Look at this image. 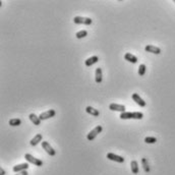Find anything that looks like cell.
<instances>
[{"instance_id":"1","label":"cell","mask_w":175,"mask_h":175,"mask_svg":"<svg viewBox=\"0 0 175 175\" xmlns=\"http://www.w3.org/2000/svg\"><path fill=\"white\" fill-rule=\"evenodd\" d=\"M144 114L142 112H123L120 114L121 119H142Z\"/></svg>"},{"instance_id":"2","label":"cell","mask_w":175,"mask_h":175,"mask_svg":"<svg viewBox=\"0 0 175 175\" xmlns=\"http://www.w3.org/2000/svg\"><path fill=\"white\" fill-rule=\"evenodd\" d=\"M25 159H26L29 163L34 164L35 166H38V167H41V166H43L42 160H40V159H38V158H35V157L32 156L31 154H26V155H25Z\"/></svg>"},{"instance_id":"3","label":"cell","mask_w":175,"mask_h":175,"mask_svg":"<svg viewBox=\"0 0 175 175\" xmlns=\"http://www.w3.org/2000/svg\"><path fill=\"white\" fill-rule=\"evenodd\" d=\"M103 130V127L101 125H97L95 128L93 129V130H91L89 133H88V136H87V138H88V140H93L96 138V136H98L99 133L101 132V131Z\"/></svg>"},{"instance_id":"4","label":"cell","mask_w":175,"mask_h":175,"mask_svg":"<svg viewBox=\"0 0 175 175\" xmlns=\"http://www.w3.org/2000/svg\"><path fill=\"white\" fill-rule=\"evenodd\" d=\"M92 19L90 17H75L73 19V23H77V25H87L89 26L92 23Z\"/></svg>"},{"instance_id":"5","label":"cell","mask_w":175,"mask_h":175,"mask_svg":"<svg viewBox=\"0 0 175 175\" xmlns=\"http://www.w3.org/2000/svg\"><path fill=\"white\" fill-rule=\"evenodd\" d=\"M55 115H56V111L53 109H50V110H48V111H46V112L41 113V114L39 115V118L41 119V121H42V120H46V119L54 117Z\"/></svg>"},{"instance_id":"6","label":"cell","mask_w":175,"mask_h":175,"mask_svg":"<svg viewBox=\"0 0 175 175\" xmlns=\"http://www.w3.org/2000/svg\"><path fill=\"white\" fill-rule=\"evenodd\" d=\"M42 147H43V149L47 152V154H49L50 156H55V155H56L55 150L50 146V144L48 142H42Z\"/></svg>"},{"instance_id":"7","label":"cell","mask_w":175,"mask_h":175,"mask_svg":"<svg viewBox=\"0 0 175 175\" xmlns=\"http://www.w3.org/2000/svg\"><path fill=\"white\" fill-rule=\"evenodd\" d=\"M107 158L111 161L117 162V163H123L124 162V158H122L121 156H118V155H115L113 153H108L107 154Z\"/></svg>"},{"instance_id":"8","label":"cell","mask_w":175,"mask_h":175,"mask_svg":"<svg viewBox=\"0 0 175 175\" xmlns=\"http://www.w3.org/2000/svg\"><path fill=\"white\" fill-rule=\"evenodd\" d=\"M109 109L112 110V111H119V112H125V106L124 105H119V104H115V103H112L109 105Z\"/></svg>"},{"instance_id":"9","label":"cell","mask_w":175,"mask_h":175,"mask_svg":"<svg viewBox=\"0 0 175 175\" xmlns=\"http://www.w3.org/2000/svg\"><path fill=\"white\" fill-rule=\"evenodd\" d=\"M28 168H29V164L23 163V164H19V165L14 166L13 168H12V171L15 173H19V172H23V171H27Z\"/></svg>"},{"instance_id":"10","label":"cell","mask_w":175,"mask_h":175,"mask_svg":"<svg viewBox=\"0 0 175 175\" xmlns=\"http://www.w3.org/2000/svg\"><path fill=\"white\" fill-rule=\"evenodd\" d=\"M145 50L147 52H150V53H153V54H160L161 53V49H160L159 47L153 46V45H148V46H146Z\"/></svg>"},{"instance_id":"11","label":"cell","mask_w":175,"mask_h":175,"mask_svg":"<svg viewBox=\"0 0 175 175\" xmlns=\"http://www.w3.org/2000/svg\"><path fill=\"white\" fill-rule=\"evenodd\" d=\"M132 99H133V101L138 104V105L140 106V107H146V105H147V104H146V101L142 100V99L140 97V95H138V94H133Z\"/></svg>"},{"instance_id":"12","label":"cell","mask_w":175,"mask_h":175,"mask_svg":"<svg viewBox=\"0 0 175 175\" xmlns=\"http://www.w3.org/2000/svg\"><path fill=\"white\" fill-rule=\"evenodd\" d=\"M98 61H99V57L98 56H92V57H90V58H88L86 61H85V64H86L87 67H90V66H92L93 64L97 63Z\"/></svg>"},{"instance_id":"13","label":"cell","mask_w":175,"mask_h":175,"mask_svg":"<svg viewBox=\"0 0 175 175\" xmlns=\"http://www.w3.org/2000/svg\"><path fill=\"white\" fill-rule=\"evenodd\" d=\"M42 138H43V136L42 133H38V134H36L35 136H34V138H32L31 140V146H37L39 142H42Z\"/></svg>"},{"instance_id":"14","label":"cell","mask_w":175,"mask_h":175,"mask_svg":"<svg viewBox=\"0 0 175 175\" xmlns=\"http://www.w3.org/2000/svg\"><path fill=\"white\" fill-rule=\"evenodd\" d=\"M102 68L98 67L96 69V73H95V81H96L97 84H101L102 83Z\"/></svg>"},{"instance_id":"15","label":"cell","mask_w":175,"mask_h":175,"mask_svg":"<svg viewBox=\"0 0 175 175\" xmlns=\"http://www.w3.org/2000/svg\"><path fill=\"white\" fill-rule=\"evenodd\" d=\"M124 59L127 60L128 62H131V63L138 62V58H136V56H134V55L131 53H126L125 55H124Z\"/></svg>"},{"instance_id":"16","label":"cell","mask_w":175,"mask_h":175,"mask_svg":"<svg viewBox=\"0 0 175 175\" xmlns=\"http://www.w3.org/2000/svg\"><path fill=\"white\" fill-rule=\"evenodd\" d=\"M29 117H30L31 121L33 122L35 125H40V124H41V119H40L39 116H37L36 114H34V113H31Z\"/></svg>"},{"instance_id":"17","label":"cell","mask_w":175,"mask_h":175,"mask_svg":"<svg viewBox=\"0 0 175 175\" xmlns=\"http://www.w3.org/2000/svg\"><path fill=\"white\" fill-rule=\"evenodd\" d=\"M86 111H87V113H89V114L93 115V116H99V115H100V112H99L98 110L91 107V106H88V107L86 108Z\"/></svg>"},{"instance_id":"18","label":"cell","mask_w":175,"mask_h":175,"mask_svg":"<svg viewBox=\"0 0 175 175\" xmlns=\"http://www.w3.org/2000/svg\"><path fill=\"white\" fill-rule=\"evenodd\" d=\"M130 167H131V172L133 174H138V164L136 160H133V161L130 162Z\"/></svg>"},{"instance_id":"19","label":"cell","mask_w":175,"mask_h":175,"mask_svg":"<svg viewBox=\"0 0 175 175\" xmlns=\"http://www.w3.org/2000/svg\"><path fill=\"white\" fill-rule=\"evenodd\" d=\"M142 168H144L145 172L149 173L150 172V166H149V163H148L147 158H142Z\"/></svg>"},{"instance_id":"20","label":"cell","mask_w":175,"mask_h":175,"mask_svg":"<svg viewBox=\"0 0 175 175\" xmlns=\"http://www.w3.org/2000/svg\"><path fill=\"white\" fill-rule=\"evenodd\" d=\"M21 124V120L19 118H12L9 120V125L11 126H19Z\"/></svg>"},{"instance_id":"21","label":"cell","mask_w":175,"mask_h":175,"mask_svg":"<svg viewBox=\"0 0 175 175\" xmlns=\"http://www.w3.org/2000/svg\"><path fill=\"white\" fill-rule=\"evenodd\" d=\"M87 36H88V32H87L86 30L79 31V32H77V33L75 34V37H77V39H83V38L87 37Z\"/></svg>"},{"instance_id":"22","label":"cell","mask_w":175,"mask_h":175,"mask_svg":"<svg viewBox=\"0 0 175 175\" xmlns=\"http://www.w3.org/2000/svg\"><path fill=\"white\" fill-rule=\"evenodd\" d=\"M146 70H147V67H146L145 64H140V67H138V75H140V77H144L146 73Z\"/></svg>"},{"instance_id":"23","label":"cell","mask_w":175,"mask_h":175,"mask_svg":"<svg viewBox=\"0 0 175 175\" xmlns=\"http://www.w3.org/2000/svg\"><path fill=\"white\" fill-rule=\"evenodd\" d=\"M156 142H157V138L155 136H147L145 138V142H147V144H155Z\"/></svg>"},{"instance_id":"24","label":"cell","mask_w":175,"mask_h":175,"mask_svg":"<svg viewBox=\"0 0 175 175\" xmlns=\"http://www.w3.org/2000/svg\"><path fill=\"white\" fill-rule=\"evenodd\" d=\"M15 175H29V173L27 172V171H23V172H19V173H17V174H15Z\"/></svg>"},{"instance_id":"25","label":"cell","mask_w":175,"mask_h":175,"mask_svg":"<svg viewBox=\"0 0 175 175\" xmlns=\"http://www.w3.org/2000/svg\"><path fill=\"white\" fill-rule=\"evenodd\" d=\"M0 175H5V170L3 168L0 169Z\"/></svg>"},{"instance_id":"26","label":"cell","mask_w":175,"mask_h":175,"mask_svg":"<svg viewBox=\"0 0 175 175\" xmlns=\"http://www.w3.org/2000/svg\"><path fill=\"white\" fill-rule=\"evenodd\" d=\"M174 3H175V0H174Z\"/></svg>"}]
</instances>
